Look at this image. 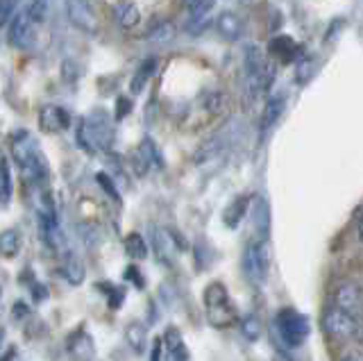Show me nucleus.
Instances as JSON below:
<instances>
[{"label": "nucleus", "mask_w": 363, "mask_h": 361, "mask_svg": "<svg viewBox=\"0 0 363 361\" xmlns=\"http://www.w3.org/2000/svg\"><path fill=\"white\" fill-rule=\"evenodd\" d=\"M125 252L134 259H143L147 257V243L141 234H128V239H125Z\"/></svg>", "instance_id": "obj_23"}, {"label": "nucleus", "mask_w": 363, "mask_h": 361, "mask_svg": "<svg viewBox=\"0 0 363 361\" xmlns=\"http://www.w3.org/2000/svg\"><path fill=\"white\" fill-rule=\"evenodd\" d=\"M34 28H37V23L32 21L28 5H26L21 12L14 14V18H11L9 30H7V41L18 50H30L34 46Z\"/></svg>", "instance_id": "obj_8"}, {"label": "nucleus", "mask_w": 363, "mask_h": 361, "mask_svg": "<svg viewBox=\"0 0 363 361\" xmlns=\"http://www.w3.org/2000/svg\"><path fill=\"white\" fill-rule=\"evenodd\" d=\"M284 109H286V94L275 91L266 98V107H264V114H261V134L268 132L275 123L281 118Z\"/></svg>", "instance_id": "obj_12"}, {"label": "nucleus", "mask_w": 363, "mask_h": 361, "mask_svg": "<svg viewBox=\"0 0 363 361\" xmlns=\"http://www.w3.org/2000/svg\"><path fill=\"white\" fill-rule=\"evenodd\" d=\"M166 361H189V359H170V357H166Z\"/></svg>", "instance_id": "obj_37"}, {"label": "nucleus", "mask_w": 363, "mask_h": 361, "mask_svg": "<svg viewBox=\"0 0 363 361\" xmlns=\"http://www.w3.org/2000/svg\"><path fill=\"white\" fill-rule=\"evenodd\" d=\"M152 248H155V255L162 264H170L173 262V255H175V241L170 239L168 230L157 228L155 230V239H152Z\"/></svg>", "instance_id": "obj_15"}, {"label": "nucleus", "mask_w": 363, "mask_h": 361, "mask_svg": "<svg viewBox=\"0 0 363 361\" xmlns=\"http://www.w3.org/2000/svg\"><path fill=\"white\" fill-rule=\"evenodd\" d=\"M313 69H315V64H313V62H309V60L300 62V64H298V77H295V80L304 84V82L313 75Z\"/></svg>", "instance_id": "obj_30"}, {"label": "nucleus", "mask_w": 363, "mask_h": 361, "mask_svg": "<svg viewBox=\"0 0 363 361\" xmlns=\"http://www.w3.org/2000/svg\"><path fill=\"white\" fill-rule=\"evenodd\" d=\"M21 250V236L16 230L0 232V255L3 257H16Z\"/></svg>", "instance_id": "obj_22"}, {"label": "nucleus", "mask_w": 363, "mask_h": 361, "mask_svg": "<svg viewBox=\"0 0 363 361\" xmlns=\"http://www.w3.org/2000/svg\"><path fill=\"white\" fill-rule=\"evenodd\" d=\"M357 232H359V239L363 241V216H361L359 223H357Z\"/></svg>", "instance_id": "obj_35"}, {"label": "nucleus", "mask_w": 363, "mask_h": 361, "mask_svg": "<svg viewBox=\"0 0 363 361\" xmlns=\"http://www.w3.org/2000/svg\"><path fill=\"white\" fill-rule=\"evenodd\" d=\"M66 16L77 30L86 32V35H94L98 30V18L89 0H66Z\"/></svg>", "instance_id": "obj_10"}, {"label": "nucleus", "mask_w": 363, "mask_h": 361, "mask_svg": "<svg viewBox=\"0 0 363 361\" xmlns=\"http://www.w3.org/2000/svg\"><path fill=\"white\" fill-rule=\"evenodd\" d=\"M132 162H134V171L139 175H145L147 171H150V166L162 164V160H159V152H157L155 143L150 139H143V143L136 148Z\"/></svg>", "instance_id": "obj_14"}, {"label": "nucleus", "mask_w": 363, "mask_h": 361, "mask_svg": "<svg viewBox=\"0 0 363 361\" xmlns=\"http://www.w3.org/2000/svg\"><path fill=\"white\" fill-rule=\"evenodd\" d=\"M125 338H128V343L132 345L134 352H143V350H145V330H143V325L132 323L128 330H125Z\"/></svg>", "instance_id": "obj_24"}, {"label": "nucleus", "mask_w": 363, "mask_h": 361, "mask_svg": "<svg viewBox=\"0 0 363 361\" xmlns=\"http://www.w3.org/2000/svg\"><path fill=\"white\" fill-rule=\"evenodd\" d=\"M243 75H245V96L250 98V103L266 94L272 80H275V66L268 64L257 43H247L243 52Z\"/></svg>", "instance_id": "obj_1"}, {"label": "nucleus", "mask_w": 363, "mask_h": 361, "mask_svg": "<svg viewBox=\"0 0 363 361\" xmlns=\"http://www.w3.org/2000/svg\"><path fill=\"white\" fill-rule=\"evenodd\" d=\"M66 277H68V282H71V284H79V282L84 279V268L79 266L77 262H68V266H66Z\"/></svg>", "instance_id": "obj_29"}, {"label": "nucleus", "mask_w": 363, "mask_h": 361, "mask_svg": "<svg viewBox=\"0 0 363 361\" xmlns=\"http://www.w3.org/2000/svg\"><path fill=\"white\" fill-rule=\"evenodd\" d=\"M175 37V23L173 21H159L150 30H147V41L152 43H168Z\"/></svg>", "instance_id": "obj_21"}, {"label": "nucleus", "mask_w": 363, "mask_h": 361, "mask_svg": "<svg viewBox=\"0 0 363 361\" xmlns=\"http://www.w3.org/2000/svg\"><path fill=\"white\" fill-rule=\"evenodd\" d=\"M216 0H184V9L191 14V30L196 28L198 23H204V18L213 9Z\"/></svg>", "instance_id": "obj_18"}, {"label": "nucleus", "mask_w": 363, "mask_h": 361, "mask_svg": "<svg viewBox=\"0 0 363 361\" xmlns=\"http://www.w3.org/2000/svg\"><path fill=\"white\" fill-rule=\"evenodd\" d=\"M223 105H225V96L220 91H211L204 98V107H207V111H211V114H218Z\"/></svg>", "instance_id": "obj_28"}, {"label": "nucleus", "mask_w": 363, "mask_h": 361, "mask_svg": "<svg viewBox=\"0 0 363 361\" xmlns=\"http://www.w3.org/2000/svg\"><path fill=\"white\" fill-rule=\"evenodd\" d=\"M272 361H291V359L284 357V355H275V357H272Z\"/></svg>", "instance_id": "obj_36"}, {"label": "nucleus", "mask_w": 363, "mask_h": 361, "mask_svg": "<svg viewBox=\"0 0 363 361\" xmlns=\"http://www.w3.org/2000/svg\"><path fill=\"white\" fill-rule=\"evenodd\" d=\"M204 309H207V321L223 330V327H230L236 321V311L234 304L230 302L227 296V289L220 282H213L207 289H204Z\"/></svg>", "instance_id": "obj_4"}, {"label": "nucleus", "mask_w": 363, "mask_h": 361, "mask_svg": "<svg viewBox=\"0 0 363 361\" xmlns=\"http://www.w3.org/2000/svg\"><path fill=\"white\" fill-rule=\"evenodd\" d=\"M152 361H166L164 341H155V348H152Z\"/></svg>", "instance_id": "obj_31"}, {"label": "nucleus", "mask_w": 363, "mask_h": 361, "mask_svg": "<svg viewBox=\"0 0 363 361\" xmlns=\"http://www.w3.org/2000/svg\"><path fill=\"white\" fill-rule=\"evenodd\" d=\"M18 0H0V28H5L11 23V18L16 14Z\"/></svg>", "instance_id": "obj_26"}, {"label": "nucleus", "mask_w": 363, "mask_h": 361, "mask_svg": "<svg viewBox=\"0 0 363 361\" xmlns=\"http://www.w3.org/2000/svg\"><path fill=\"white\" fill-rule=\"evenodd\" d=\"M241 3H245V0H241Z\"/></svg>", "instance_id": "obj_38"}, {"label": "nucleus", "mask_w": 363, "mask_h": 361, "mask_svg": "<svg viewBox=\"0 0 363 361\" xmlns=\"http://www.w3.org/2000/svg\"><path fill=\"white\" fill-rule=\"evenodd\" d=\"M216 30H218V35L225 41H238V39L243 37L245 26H243L241 16L227 9V12H220L218 18H216Z\"/></svg>", "instance_id": "obj_13"}, {"label": "nucleus", "mask_w": 363, "mask_h": 361, "mask_svg": "<svg viewBox=\"0 0 363 361\" xmlns=\"http://www.w3.org/2000/svg\"><path fill=\"white\" fill-rule=\"evenodd\" d=\"M11 198V173L5 157H0V200L7 202Z\"/></svg>", "instance_id": "obj_25"}, {"label": "nucleus", "mask_w": 363, "mask_h": 361, "mask_svg": "<svg viewBox=\"0 0 363 361\" xmlns=\"http://www.w3.org/2000/svg\"><path fill=\"white\" fill-rule=\"evenodd\" d=\"M125 273H128V279H134V282H136V287H143V279L139 277L141 273H139V270H136L134 266H132V268H128V270H125Z\"/></svg>", "instance_id": "obj_33"}, {"label": "nucleus", "mask_w": 363, "mask_h": 361, "mask_svg": "<svg viewBox=\"0 0 363 361\" xmlns=\"http://www.w3.org/2000/svg\"><path fill=\"white\" fill-rule=\"evenodd\" d=\"M241 327H243V336L247 338V341H257V338L261 336V323L257 321V316H247Z\"/></svg>", "instance_id": "obj_27"}, {"label": "nucleus", "mask_w": 363, "mask_h": 361, "mask_svg": "<svg viewBox=\"0 0 363 361\" xmlns=\"http://www.w3.org/2000/svg\"><path fill=\"white\" fill-rule=\"evenodd\" d=\"M164 350H166V357L170 359H189V350L182 334L175 330V327H168L166 334H164Z\"/></svg>", "instance_id": "obj_16"}, {"label": "nucleus", "mask_w": 363, "mask_h": 361, "mask_svg": "<svg viewBox=\"0 0 363 361\" xmlns=\"http://www.w3.org/2000/svg\"><path fill=\"white\" fill-rule=\"evenodd\" d=\"M141 21V9L132 5V3H125L121 7H116V23L123 28V30H132L139 26Z\"/></svg>", "instance_id": "obj_19"}, {"label": "nucleus", "mask_w": 363, "mask_h": 361, "mask_svg": "<svg viewBox=\"0 0 363 361\" xmlns=\"http://www.w3.org/2000/svg\"><path fill=\"white\" fill-rule=\"evenodd\" d=\"M323 330L336 341H345V338L359 334V321L354 316L340 311L338 307H329L323 316Z\"/></svg>", "instance_id": "obj_7"}, {"label": "nucleus", "mask_w": 363, "mask_h": 361, "mask_svg": "<svg viewBox=\"0 0 363 361\" xmlns=\"http://www.w3.org/2000/svg\"><path fill=\"white\" fill-rule=\"evenodd\" d=\"M11 157H14L16 166L21 168V175L28 184L41 182V177L45 175L43 157L37 150V143L30 137L28 132H18L11 139Z\"/></svg>", "instance_id": "obj_3"}, {"label": "nucleus", "mask_w": 363, "mask_h": 361, "mask_svg": "<svg viewBox=\"0 0 363 361\" xmlns=\"http://www.w3.org/2000/svg\"><path fill=\"white\" fill-rule=\"evenodd\" d=\"M39 126L43 132L55 134V132H64L71 128V114L64 109V107H57V105H45L39 111Z\"/></svg>", "instance_id": "obj_11"}, {"label": "nucleus", "mask_w": 363, "mask_h": 361, "mask_svg": "<svg viewBox=\"0 0 363 361\" xmlns=\"http://www.w3.org/2000/svg\"><path fill=\"white\" fill-rule=\"evenodd\" d=\"M243 268H245V275L252 284L261 287L264 282L268 279L270 273V248L266 241H252L245 248V255H243Z\"/></svg>", "instance_id": "obj_6"}, {"label": "nucleus", "mask_w": 363, "mask_h": 361, "mask_svg": "<svg viewBox=\"0 0 363 361\" xmlns=\"http://www.w3.org/2000/svg\"><path fill=\"white\" fill-rule=\"evenodd\" d=\"M155 71H157V60H155V57H150V60L141 62V66H139V69H136V73L132 75V82H130V94H132V96L141 94L143 89H145V84L150 82V77L155 75Z\"/></svg>", "instance_id": "obj_17"}, {"label": "nucleus", "mask_w": 363, "mask_h": 361, "mask_svg": "<svg viewBox=\"0 0 363 361\" xmlns=\"http://www.w3.org/2000/svg\"><path fill=\"white\" fill-rule=\"evenodd\" d=\"M340 361H363V352H350V355H345Z\"/></svg>", "instance_id": "obj_34"}, {"label": "nucleus", "mask_w": 363, "mask_h": 361, "mask_svg": "<svg viewBox=\"0 0 363 361\" xmlns=\"http://www.w3.org/2000/svg\"><path fill=\"white\" fill-rule=\"evenodd\" d=\"M247 205H250L247 196H243V198H236L232 205L225 209V216L223 218H225L227 228H232V230L238 228V223H241L245 218V213H247Z\"/></svg>", "instance_id": "obj_20"}, {"label": "nucleus", "mask_w": 363, "mask_h": 361, "mask_svg": "<svg viewBox=\"0 0 363 361\" xmlns=\"http://www.w3.org/2000/svg\"><path fill=\"white\" fill-rule=\"evenodd\" d=\"M334 307L357 318L363 313V289L357 282H340L334 291Z\"/></svg>", "instance_id": "obj_9"}, {"label": "nucleus", "mask_w": 363, "mask_h": 361, "mask_svg": "<svg viewBox=\"0 0 363 361\" xmlns=\"http://www.w3.org/2000/svg\"><path fill=\"white\" fill-rule=\"evenodd\" d=\"M275 325H277V334L281 338V343L286 345V348H291V350L300 348L306 341L309 332H311L309 318L302 316L300 311L291 309V307L279 309L277 318H275Z\"/></svg>", "instance_id": "obj_5"}, {"label": "nucleus", "mask_w": 363, "mask_h": 361, "mask_svg": "<svg viewBox=\"0 0 363 361\" xmlns=\"http://www.w3.org/2000/svg\"><path fill=\"white\" fill-rule=\"evenodd\" d=\"M75 139L79 143V148L86 152H100L107 150L111 141H113V130H111V121L105 111H96V114L84 116L77 126Z\"/></svg>", "instance_id": "obj_2"}, {"label": "nucleus", "mask_w": 363, "mask_h": 361, "mask_svg": "<svg viewBox=\"0 0 363 361\" xmlns=\"http://www.w3.org/2000/svg\"><path fill=\"white\" fill-rule=\"evenodd\" d=\"M28 304H23V302H16L14 304V318L16 321H21V318H26V316H28Z\"/></svg>", "instance_id": "obj_32"}]
</instances>
